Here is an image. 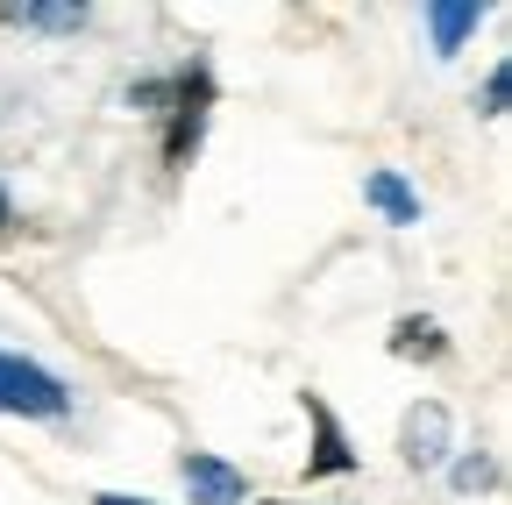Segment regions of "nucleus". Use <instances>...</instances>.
I'll return each instance as SVG.
<instances>
[{
  "label": "nucleus",
  "instance_id": "f8f14e48",
  "mask_svg": "<svg viewBox=\"0 0 512 505\" xmlns=\"http://www.w3.org/2000/svg\"><path fill=\"white\" fill-rule=\"evenodd\" d=\"M93 505H150V498H128V491H100Z\"/></svg>",
  "mask_w": 512,
  "mask_h": 505
},
{
  "label": "nucleus",
  "instance_id": "20e7f679",
  "mask_svg": "<svg viewBox=\"0 0 512 505\" xmlns=\"http://www.w3.org/2000/svg\"><path fill=\"white\" fill-rule=\"evenodd\" d=\"M399 456H406L413 470H434V463L448 456V406L420 399V406L406 413V427H399Z\"/></svg>",
  "mask_w": 512,
  "mask_h": 505
},
{
  "label": "nucleus",
  "instance_id": "423d86ee",
  "mask_svg": "<svg viewBox=\"0 0 512 505\" xmlns=\"http://www.w3.org/2000/svg\"><path fill=\"white\" fill-rule=\"evenodd\" d=\"M477 22H484V8L477 0H434L427 8V29H434V57H456L470 36H477Z\"/></svg>",
  "mask_w": 512,
  "mask_h": 505
},
{
  "label": "nucleus",
  "instance_id": "0eeeda50",
  "mask_svg": "<svg viewBox=\"0 0 512 505\" xmlns=\"http://www.w3.org/2000/svg\"><path fill=\"white\" fill-rule=\"evenodd\" d=\"M363 200L392 221V228H413V221H420V200H413V185H406L399 171H370V178H363Z\"/></svg>",
  "mask_w": 512,
  "mask_h": 505
},
{
  "label": "nucleus",
  "instance_id": "6e6552de",
  "mask_svg": "<svg viewBox=\"0 0 512 505\" xmlns=\"http://www.w3.org/2000/svg\"><path fill=\"white\" fill-rule=\"evenodd\" d=\"M392 356H420V363H434V356H448V335L434 328V321H420V313H406V321L392 328Z\"/></svg>",
  "mask_w": 512,
  "mask_h": 505
},
{
  "label": "nucleus",
  "instance_id": "f257e3e1",
  "mask_svg": "<svg viewBox=\"0 0 512 505\" xmlns=\"http://www.w3.org/2000/svg\"><path fill=\"white\" fill-rule=\"evenodd\" d=\"M157 114H164V164L171 171H185L192 164V150H200V136H207V107H214V72L207 65H185L171 86H157Z\"/></svg>",
  "mask_w": 512,
  "mask_h": 505
},
{
  "label": "nucleus",
  "instance_id": "4468645a",
  "mask_svg": "<svg viewBox=\"0 0 512 505\" xmlns=\"http://www.w3.org/2000/svg\"><path fill=\"white\" fill-rule=\"evenodd\" d=\"M271 505H285V498H271Z\"/></svg>",
  "mask_w": 512,
  "mask_h": 505
},
{
  "label": "nucleus",
  "instance_id": "7ed1b4c3",
  "mask_svg": "<svg viewBox=\"0 0 512 505\" xmlns=\"http://www.w3.org/2000/svg\"><path fill=\"white\" fill-rule=\"evenodd\" d=\"M299 406H306V420H313V456H306V477H349V470H356V449H349L342 420L328 413V399L306 392Z\"/></svg>",
  "mask_w": 512,
  "mask_h": 505
},
{
  "label": "nucleus",
  "instance_id": "39448f33",
  "mask_svg": "<svg viewBox=\"0 0 512 505\" xmlns=\"http://www.w3.org/2000/svg\"><path fill=\"white\" fill-rule=\"evenodd\" d=\"M185 491H192V505H242V470L235 463H221V456H200L192 449L185 456Z\"/></svg>",
  "mask_w": 512,
  "mask_h": 505
},
{
  "label": "nucleus",
  "instance_id": "ddd939ff",
  "mask_svg": "<svg viewBox=\"0 0 512 505\" xmlns=\"http://www.w3.org/2000/svg\"><path fill=\"white\" fill-rule=\"evenodd\" d=\"M0 228H8V193H0Z\"/></svg>",
  "mask_w": 512,
  "mask_h": 505
},
{
  "label": "nucleus",
  "instance_id": "9d476101",
  "mask_svg": "<svg viewBox=\"0 0 512 505\" xmlns=\"http://www.w3.org/2000/svg\"><path fill=\"white\" fill-rule=\"evenodd\" d=\"M484 484H498L491 456H470V463H456V491H484Z\"/></svg>",
  "mask_w": 512,
  "mask_h": 505
},
{
  "label": "nucleus",
  "instance_id": "f03ea898",
  "mask_svg": "<svg viewBox=\"0 0 512 505\" xmlns=\"http://www.w3.org/2000/svg\"><path fill=\"white\" fill-rule=\"evenodd\" d=\"M0 413H29V420H57L72 413V392L57 385L43 363H22V356H0Z\"/></svg>",
  "mask_w": 512,
  "mask_h": 505
},
{
  "label": "nucleus",
  "instance_id": "9b49d317",
  "mask_svg": "<svg viewBox=\"0 0 512 505\" xmlns=\"http://www.w3.org/2000/svg\"><path fill=\"white\" fill-rule=\"evenodd\" d=\"M505 93H512V72H505V65H498V72H491V79H484V114H491V121H498V114H505Z\"/></svg>",
  "mask_w": 512,
  "mask_h": 505
},
{
  "label": "nucleus",
  "instance_id": "1a4fd4ad",
  "mask_svg": "<svg viewBox=\"0 0 512 505\" xmlns=\"http://www.w3.org/2000/svg\"><path fill=\"white\" fill-rule=\"evenodd\" d=\"M8 22H15V29H50V36H64V29L86 22V8H8Z\"/></svg>",
  "mask_w": 512,
  "mask_h": 505
}]
</instances>
